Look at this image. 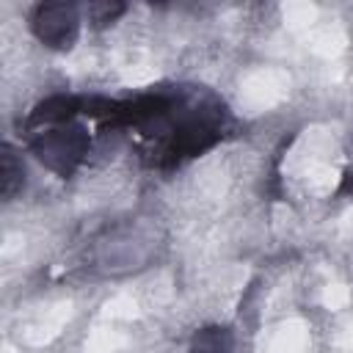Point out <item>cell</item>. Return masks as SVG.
Listing matches in <instances>:
<instances>
[{
	"label": "cell",
	"mask_w": 353,
	"mask_h": 353,
	"mask_svg": "<svg viewBox=\"0 0 353 353\" xmlns=\"http://www.w3.org/2000/svg\"><path fill=\"white\" fill-rule=\"evenodd\" d=\"M221 336H226V334H221V331H215V334H201V336H199V345H196V353H226L229 345L221 347Z\"/></svg>",
	"instance_id": "1"
}]
</instances>
